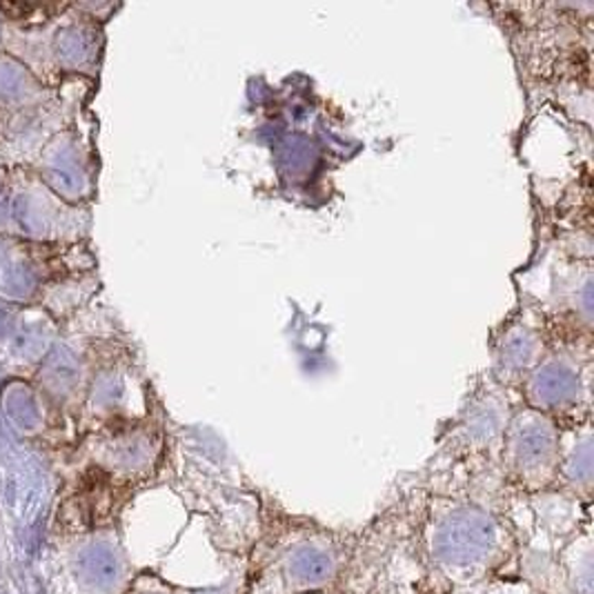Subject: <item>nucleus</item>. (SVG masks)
Instances as JSON below:
<instances>
[{
    "label": "nucleus",
    "mask_w": 594,
    "mask_h": 594,
    "mask_svg": "<svg viewBox=\"0 0 594 594\" xmlns=\"http://www.w3.org/2000/svg\"><path fill=\"white\" fill-rule=\"evenodd\" d=\"M590 345L552 341L548 354L525 376L517 396L525 408L541 415L567 417L576 421V413L590 415Z\"/></svg>",
    "instance_id": "f257e3e1"
},
{
    "label": "nucleus",
    "mask_w": 594,
    "mask_h": 594,
    "mask_svg": "<svg viewBox=\"0 0 594 594\" xmlns=\"http://www.w3.org/2000/svg\"><path fill=\"white\" fill-rule=\"evenodd\" d=\"M552 345V330L545 312L534 303L514 310L494 332L490 376L512 392H519L525 376L539 365Z\"/></svg>",
    "instance_id": "f03ea898"
},
{
    "label": "nucleus",
    "mask_w": 594,
    "mask_h": 594,
    "mask_svg": "<svg viewBox=\"0 0 594 594\" xmlns=\"http://www.w3.org/2000/svg\"><path fill=\"white\" fill-rule=\"evenodd\" d=\"M506 433L508 450L519 470L530 472L550 466V459L559 448V428L552 417L521 406L514 410Z\"/></svg>",
    "instance_id": "7ed1b4c3"
}]
</instances>
